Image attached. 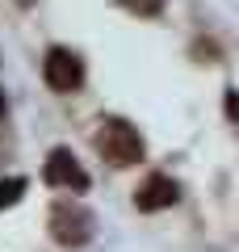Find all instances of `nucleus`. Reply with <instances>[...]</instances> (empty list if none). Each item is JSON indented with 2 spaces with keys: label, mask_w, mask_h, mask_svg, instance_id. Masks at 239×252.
<instances>
[{
  "label": "nucleus",
  "mask_w": 239,
  "mask_h": 252,
  "mask_svg": "<svg viewBox=\"0 0 239 252\" xmlns=\"http://www.w3.org/2000/svg\"><path fill=\"white\" fill-rule=\"evenodd\" d=\"M97 152L105 156L109 164H118V168H126V164H139L143 160V139L139 130H134L130 122H122V118H105V122L97 126Z\"/></svg>",
  "instance_id": "f257e3e1"
},
{
  "label": "nucleus",
  "mask_w": 239,
  "mask_h": 252,
  "mask_svg": "<svg viewBox=\"0 0 239 252\" xmlns=\"http://www.w3.org/2000/svg\"><path fill=\"white\" fill-rule=\"evenodd\" d=\"M42 80L51 84L55 93H76L80 80H84V63L80 55H71L67 46H51L42 59Z\"/></svg>",
  "instance_id": "f03ea898"
},
{
  "label": "nucleus",
  "mask_w": 239,
  "mask_h": 252,
  "mask_svg": "<svg viewBox=\"0 0 239 252\" xmlns=\"http://www.w3.org/2000/svg\"><path fill=\"white\" fill-rule=\"evenodd\" d=\"M51 235L59 244H67V248H80V244L92 235V215L80 206H67V202H59V206L51 210Z\"/></svg>",
  "instance_id": "7ed1b4c3"
},
{
  "label": "nucleus",
  "mask_w": 239,
  "mask_h": 252,
  "mask_svg": "<svg viewBox=\"0 0 239 252\" xmlns=\"http://www.w3.org/2000/svg\"><path fill=\"white\" fill-rule=\"evenodd\" d=\"M42 181L46 185H55V189H89V172L80 168V160L67 152V147H55L51 156H46V164H42Z\"/></svg>",
  "instance_id": "20e7f679"
},
{
  "label": "nucleus",
  "mask_w": 239,
  "mask_h": 252,
  "mask_svg": "<svg viewBox=\"0 0 239 252\" xmlns=\"http://www.w3.org/2000/svg\"><path fill=\"white\" fill-rule=\"evenodd\" d=\"M177 198H180V189H177V181H172V177H147V181H143V189L134 193V206H139L143 215H151V210L177 206Z\"/></svg>",
  "instance_id": "39448f33"
},
{
  "label": "nucleus",
  "mask_w": 239,
  "mask_h": 252,
  "mask_svg": "<svg viewBox=\"0 0 239 252\" xmlns=\"http://www.w3.org/2000/svg\"><path fill=\"white\" fill-rule=\"evenodd\" d=\"M21 193H26V181H21V177H0V210L13 206Z\"/></svg>",
  "instance_id": "423d86ee"
},
{
  "label": "nucleus",
  "mask_w": 239,
  "mask_h": 252,
  "mask_svg": "<svg viewBox=\"0 0 239 252\" xmlns=\"http://www.w3.org/2000/svg\"><path fill=\"white\" fill-rule=\"evenodd\" d=\"M130 13H139V17H155L159 9H164V0H122Z\"/></svg>",
  "instance_id": "0eeeda50"
},
{
  "label": "nucleus",
  "mask_w": 239,
  "mask_h": 252,
  "mask_svg": "<svg viewBox=\"0 0 239 252\" xmlns=\"http://www.w3.org/2000/svg\"><path fill=\"white\" fill-rule=\"evenodd\" d=\"M0 114H4V93H0Z\"/></svg>",
  "instance_id": "6e6552de"
}]
</instances>
